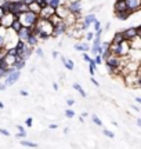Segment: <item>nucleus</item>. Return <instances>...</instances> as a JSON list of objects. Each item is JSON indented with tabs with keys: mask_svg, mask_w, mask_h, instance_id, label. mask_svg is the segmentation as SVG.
<instances>
[{
	"mask_svg": "<svg viewBox=\"0 0 141 149\" xmlns=\"http://www.w3.org/2000/svg\"><path fill=\"white\" fill-rule=\"evenodd\" d=\"M35 26L39 29V40H49L50 37L53 36V29H54V25L50 22V19H43V18H39V21L36 22Z\"/></svg>",
	"mask_w": 141,
	"mask_h": 149,
	"instance_id": "obj_1",
	"label": "nucleus"
},
{
	"mask_svg": "<svg viewBox=\"0 0 141 149\" xmlns=\"http://www.w3.org/2000/svg\"><path fill=\"white\" fill-rule=\"evenodd\" d=\"M18 19L21 21L22 26H29L32 28L36 25V22L39 21V14L36 13H33V11L28 10L25 13H21L20 15H18Z\"/></svg>",
	"mask_w": 141,
	"mask_h": 149,
	"instance_id": "obj_2",
	"label": "nucleus"
},
{
	"mask_svg": "<svg viewBox=\"0 0 141 149\" xmlns=\"http://www.w3.org/2000/svg\"><path fill=\"white\" fill-rule=\"evenodd\" d=\"M66 29H68V25L64 19H61L58 24L54 25V29H53V36L51 37H58V36H62L66 33Z\"/></svg>",
	"mask_w": 141,
	"mask_h": 149,
	"instance_id": "obj_3",
	"label": "nucleus"
},
{
	"mask_svg": "<svg viewBox=\"0 0 141 149\" xmlns=\"http://www.w3.org/2000/svg\"><path fill=\"white\" fill-rule=\"evenodd\" d=\"M20 77H21V70L15 69L14 72H11V73H8L7 76L4 77V83L7 84V87H10V86H14L20 80Z\"/></svg>",
	"mask_w": 141,
	"mask_h": 149,
	"instance_id": "obj_4",
	"label": "nucleus"
},
{
	"mask_svg": "<svg viewBox=\"0 0 141 149\" xmlns=\"http://www.w3.org/2000/svg\"><path fill=\"white\" fill-rule=\"evenodd\" d=\"M17 18L15 14H13V13H4L3 14V17L0 18V25L4 28H11V25H13V22H14V19Z\"/></svg>",
	"mask_w": 141,
	"mask_h": 149,
	"instance_id": "obj_5",
	"label": "nucleus"
},
{
	"mask_svg": "<svg viewBox=\"0 0 141 149\" xmlns=\"http://www.w3.org/2000/svg\"><path fill=\"white\" fill-rule=\"evenodd\" d=\"M105 66H107V68H122V66H123V65H122V57L112 54V55L105 61Z\"/></svg>",
	"mask_w": 141,
	"mask_h": 149,
	"instance_id": "obj_6",
	"label": "nucleus"
},
{
	"mask_svg": "<svg viewBox=\"0 0 141 149\" xmlns=\"http://www.w3.org/2000/svg\"><path fill=\"white\" fill-rule=\"evenodd\" d=\"M65 6L68 7V10L70 13H73V14L82 13V0H70L69 3H66Z\"/></svg>",
	"mask_w": 141,
	"mask_h": 149,
	"instance_id": "obj_7",
	"label": "nucleus"
},
{
	"mask_svg": "<svg viewBox=\"0 0 141 149\" xmlns=\"http://www.w3.org/2000/svg\"><path fill=\"white\" fill-rule=\"evenodd\" d=\"M126 3H127V8L131 14L141 10V0H126Z\"/></svg>",
	"mask_w": 141,
	"mask_h": 149,
	"instance_id": "obj_8",
	"label": "nucleus"
},
{
	"mask_svg": "<svg viewBox=\"0 0 141 149\" xmlns=\"http://www.w3.org/2000/svg\"><path fill=\"white\" fill-rule=\"evenodd\" d=\"M130 43L129 40H123V42L119 44V57H127L129 53H130Z\"/></svg>",
	"mask_w": 141,
	"mask_h": 149,
	"instance_id": "obj_9",
	"label": "nucleus"
},
{
	"mask_svg": "<svg viewBox=\"0 0 141 149\" xmlns=\"http://www.w3.org/2000/svg\"><path fill=\"white\" fill-rule=\"evenodd\" d=\"M53 14H55V8H53L51 6H46V7H43V8H42V11L39 13V18L49 19Z\"/></svg>",
	"mask_w": 141,
	"mask_h": 149,
	"instance_id": "obj_10",
	"label": "nucleus"
},
{
	"mask_svg": "<svg viewBox=\"0 0 141 149\" xmlns=\"http://www.w3.org/2000/svg\"><path fill=\"white\" fill-rule=\"evenodd\" d=\"M129 59L137 64H141V48H131L130 53H129Z\"/></svg>",
	"mask_w": 141,
	"mask_h": 149,
	"instance_id": "obj_11",
	"label": "nucleus"
},
{
	"mask_svg": "<svg viewBox=\"0 0 141 149\" xmlns=\"http://www.w3.org/2000/svg\"><path fill=\"white\" fill-rule=\"evenodd\" d=\"M31 33H32V29H31L29 26H22L21 29L17 32V35H18V39H20V40L27 42V39L31 36Z\"/></svg>",
	"mask_w": 141,
	"mask_h": 149,
	"instance_id": "obj_12",
	"label": "nucleus"
},
{
	"mask_svg": "<svg viewBox=\"0 0 141 149\" xmlns=\"http://www.w3.org/2000/svg\"><path fill=\"white\" fill-rule=\"evenodd\" d=\"M97 19V17L94 15L93 13H89L87 15L83 17V19H82V24H83V28H84V31H86L87 28L90 26L91 24H94V21Z\"/></svg>",
	"mask_w": 141,
	"mask_h": 149,
	"instance_id": "obj_13",
	"label": "nucleus"
},
{
	"mask_svg": "<svg viewBox=\"0 0 141 149\" xmlns=\"http://www.w3.org/2000/svg\"><path fill=\"white\" fill-rule=\"evenodd\" d=\"M123 32V36H125L126 40H131L133 37H136L138 35V31H137V26H130L125 29V31H122Z\"/></svg>",
	"mask_w": 141,
	"mask_h": 149,
	"instance_id": "obj_14",
	"label": "nucleus"
},
{
	"mask_svg": "<svg viewBox=\"0 0 141 149\" xmlns=\"http://www.w3.org/2000/svg\"><path fill=\"white\" fill-rule=\"evenodd\" d=\"M69 13H70V11L68 10V7H66L65 4H60L57 8H55V14L60 17V18H62V19H64V18H65Z\"/></svg>",
	"mask_w": 141,
	"mask_h": 149,
	"instance_id": "obj_15",
	"label": "nucleus"
},
{
	"mask_svg": "<svg viewBox=\"0 0 141 149\" xmlns=\"http://www.w3.org/2000/svg\"><path fill=\"white\" fill-rule=\"evenodd\" d=\"M114 10L115 13H119V11H127V3H126V0H116L114 4Z\"/></svg>",
	"mask_w": 141,
	"mask_h": 149,
	"instance_id": "obj_16",
	"label": "nucleus"
},
{
	"mask_svg": "<svg viewBox=\"0 0 141 149\" xmlns=\"http://www.w3.org/2000/svg\"><path fill=\"white\" fill-rule=\"evenodd\" d=\"M73 47H75V50H77V51H82V53H83V51H90V46H89V43L87 42H82V43H76L75 46H73Z\"/></svg>",
	"mask_w": 141,
	"mask_h": 149,
	"instance_id": "obj_17",
	"label": "nucleus"
},
{
	"mask_svg": "<svg viewBox=\"0 0 141 149\" xmlns=\"http://www.w3.org/2000/svg\"><path fill=\"white\" fill-rule=\"evenodd\" d=\"M39 43V37L35 35V33H31V36L27 39V44L28 46H31V47H36Z\"/></svg>",
	"mask_w": 141,
	"mask_h": 149,
	"instance_id": "obj_18",
	"label": "nucleus"
},
{
	"mask_svg": "<svg viewBox=\"0 0 141 149\" xmlns=\"http://www.w3.org/2000/svg\"><path fill=\"white\" fill-rule=\"evenodd\" d=\"M28 7H29V10L33 11V13H36V14H39V13L42 11V6L38 3V0H33L32 3L28 4Z\"/></svg>",
	"mask_w": 141,
	"mask_h": 149,
	"instance_id": "obj_19",
	"label": "nucleus"
},
{
	"mask_svg": "<svg viewBox=\"0 0 141 149\" xmlns=\"http://www.w3.org/2000/svg\"><path fill=\"white\" fill-rule=\"evenodd\" d=\"M131 15V13L129 10L127 11H119V13H115V17L118 18V19H120V21H126L129 17Z\"/></svg>",
	"mask_w": 141,
	"mask_h": 149,
	"instance_id": "obj_20",
	"label": "nucleus"
},
{
	"mask_svg": "<svg viewBox=\"0 0 141 149\" xmlns=\"http://www.w3.org/2000/svg\"><path fill=\"white\" fill-rule=\"evenodd\" d=\"M25 65H27V59L21 58V57H17V61H15V64H14V68H15V69H18V70L24 69Z\"/></svg>",
	"mask_w": 141,
	"mask_h": 149,
	"instance_id": "obj_21",
	"label": "nucleus"
},
{
	"mask_svg": "<svg viewBox=\"0 0 141 149\" xmlns=\"http://www.w3.org/2000/svg\"><path fill=\"white\" fill-rule=\"evenodd\" d=\"M131 48H141V37L137 35L136 37H133L131 40H129Z\"/></svg>",
	"mask_w": 141,
	"mask_h": 149,
	"instance_id": "obj_22",
	"label": "nucleus"
},
{
	"mask_svg": "<svg viewBox=\"0 0 141 149\" xmlns=\"http://www.w3.org/2000/svg\"><path fill=\"white\" fill-rule=\"evenodd\" d=\"M123 40H126V39H125V36H123V32L120 31V32H116V33H115L111 42H112V43H116V44H120V43L123 42Z\"/></svg>",
	"mask_w": 141,
	"mask_h": 149,
	"instance_id": "obj_23",
	"label": "nucleus"
},
{
	"mask_svg": "<svg viewBox=\"0 0 141 149\" xmlns=\"http://www.w3.org/2000/svg\"><path fill=\"white\" fill-rule=\"evenodd\" d=\"M61 61H62V64H64V66H65L68 70H73L75 69V62L72 61V59H66V58H61Z\"/></svg>",
	"mask_w": 141,
	"mask_h": 149,
	"instance_id": "obj_24",
	"label": "nucleus"
},
{
	"mask_svg": "<svg viewBox=\"0 0 141 149\" xmlns=\"http://www.w3.org/2000/svg\"><path fill=\"white\" fill-rule=\"evenodd\" d=\"M98 65L96 64V61H94V58H91L90 61H89V72H90V74L91 76H94V73H96V69H97Z\"/></svg>",
	"mask_w": 141,
	"mask_h": 149,
	"instance_id": "obj_25",
	"label": "nucleus"
},
{
	"mask_svg": "<svg viewBox=\"0 0 141 149\" xmlns=\"http://www.w3.org/2000/svg\"><path fill=\"white\" fill-rule=\"evenodd\" d=\"M21 28H22V24H21V21L18 19V17H17L15 19H14V22H13V25H11V29H13L14 32H18Z\"/></svg>",
	"mask_w": 141,
	"mask_h": 149,
	"instance_id": "obj_26",
	"label": "nucleus"
},
{
	"mask_svg": "<svg viewBox=\"0 0 141 149\" xmlns=\"http://www.w3.org/2000/svg\"><path fill=\"white\" fill-rule=\"evenodd\" d=\"M4 59H6V62L8 64V66H14V64H15V61H17V57L15 55H10V54H7Z\"/></svg>",
	"mask_w": 141,
	"mask_h": 149,
	"instance_id": "obj_27",
	"label": "nucleus"
},
{
	"mask_svg": "<svg viewBox=\"0 0 141 149\" xmlns=\"http://www.w3.org/2000/svg\"><path fill=\"white\" fill-rule=\"evenodd\" d=\"M112 55V53H111V50H109V47H107V48H104V51H103V54H101V57H103V59H104V62L107 61V59L109 58Z\"/></svg>",
	"mask_w": 141,
	"mask_h": 149,
	"instance_id": "obj_28",
	"label": "nucleus"
},
{
	"mask_svg": "<svg viewBox=\"0 0 141 149\" xmlns=\"http://www.w3.org/2000/svg\"><path fill=\"white\" fill-rule=\"evenodd\" d=\"M73 88H75V90L77 91V93H79V94H80V95L83 97V98L86 97V93H84V90L82 88V86L79 84V83H75V84H73Z\"/></svg>",
	"mask_w": 141,
	"mask_h": 149,
	"instance_id": "obj_29",
	"label": "nucleus"
},
{
	"mask_svg": "<svg viewBox=\"0 0 141 149\" xmlns=\"http://www.w3.org/2000/svg\"><path fill=\"white\" fill-rule=\"evenodd\" d=\"M21 145L28 146V148H38V144L36 142H31V141H21Z\"/></svg>",
	"mask_w": 141,
	"mask_h": 149,
	"instance_id": "obj_30",
	"label": "nucleus"
},
{
	"mask_svg": "<svg viewBox=\"0 0 141 149\" xmlns=\"http://www.w3.org/2000/svg\"><path fill=\"white\" fill-rule=\"evenodd\" d=\"M49 19H50V22H51L53 25H55V24H58V22H60L61 19H62V18H60V17L57 15V14H53V15L50 17Z\"/></svg>",
	"mask_w": 141,
	"mask_h": 149,
	"instance_id": "obj_31",
	"label": "nucleus"
},
{
	"mask_svg": "<svg viewBox=\"0 0 141 149\" xmlns=\"http://www.w3.org/2000/svg\"><path fill=\"white\" fill-rule=\"evenodd\" d=\"M47 3H49V6H51L53 8H57V7L61 4V0H47Z\"/></svg>",
	"mask_w": 141,
	"mask_h": 149,
	"instance_id": "obj_32",
	"label": "nucleus"
},
{
	"mask_svg": "<svg viewBox=\"0 0 141 149\" xmlns=\"http://www.w3.org/2000/svg\"><path fill=\"white\" fill-rule=\"evenodd\" d=\"M94 61H96V64L97 65H101L104 62L103 57H101V54H97V55H94Z\"/></svg>",
	"mask_w": 141,
	"mask_h": 149,
	"instance_id": "obj_33",
	"label": "nucleus"
},
{
	"mask_svg": "<svg viewBox=\"0 0 141 149\" xmlns=\"http://www.w3.org/2000/svg\"><path fill=\"white\" fill-rule=\"evenodd\" d=\"M91 119H93V123H94V124H97V126H100V127L103 126V122H101V120H100V119H98L96 115H93Z\"/></svg>",
	"mask_w": 141,
	"mask_h": 149,
	"instance_id": "obj_34",
	"label": "nucleus"
},
{
	"mask_svg": "<svg viewBox=\"0 0 141 149\" xmlns=\"http://www.w3.org/2000/svg\"><path fill=\"white\" fill-rule=\"evenodd\" d=\"M65 116L68 119H72V117H75V112L72 111V109H66L65 111Z\"/></svg>",
	"mask_w": 141,
	"mask_h": 149,
	"instance_id": "obj_35",
	"label": "nucleus"
},
{
	"mask_svg": "<svg viewBox=\"0 0 141 149\" xmlns=\"http://www.w3.org/2000/svg\"><path fill=\"white\" fill-rule=\"evenodd\" d=\"M7 54H10V55H18V51H17V47H11L7 50Z\"/></svg>",
	"mask_w": 141,
	"mask_h": 149,
	"instance_id": "obj_36",
	"label": "nucleus"
},
{
	"mask_svg": "<svg viewBox=\"0 0 141 149\" xmlns=\"http://www.w3.org/2000/svg\"><path fill=\"white\" fill-rule=\"evenodd\" d=\"M6 55H7V48H6V47L0 48V59H4Z\"/></svg>",
	"mask_w": 141,
	"mask_h": 149,
	"instance_id": "obj_37",
	"label": "nucleus"
},
{
	"mask_svg": "<svg viewBox=\"0 0 141 149\" xmlns=\"http://www.w3.org/2000/svg\"><path fill=\"white\" fill-rule=\"evenodd\" d=\"M103 133H104V135H107L109 138H115V134L112 131H109V130H103Z\"/></svg>",
	"mask_w": 141,
	"mask_h": 149,
	"instance_id": "obj_38",
	"label": "nucleus"
},
{
	"mask_svg": "<svg viewBox=\"0 0 141 149\" xmlns=\"http://www.w3.org/2000/svg\"><path fill=\"white\" fill-rule=\"evenodd\" d=\"M93 39H94V33H93V32H87L86 33V42H91Z\"/></svg>",
	"mask_w": 141,
	"mask_h": 149,
	"instance_id": "obj_39",
	"label": "nucleus"
},
{
	"mask_svg": "<svg viewBox=\"0 0 141 149\" xmlns=\"http://www.w3.org/2000/svg\"><path fill=\"white\" fill-rule=\"evenodd\" d=\"M6 47V36L3 35H0V48Z\"/></svg>",
	"mask_w": 141,
	"mask_h": 149,
	"instance_id": "obj_40",
	"label": "nucleus"
},
{
	"mask_svg": "<svg viewBox=\"0 0 141 149\" xmlns=\"http://www.w3.org/2000/svg\"><path fill=\"white\" fill-rule=\"evenodd\" d=\"M0 134H1V135H6V137H10V131L6 130V128H0Z\"/></svg>",
	"mask_w": 141,
	"mask_h": 149,
	"instance_id": "obj_41",
	"label": "nucleus"
},
{
	"mask_svg": "<svg viewBox=\"0 0 141 149\" xmlns=\"http://www.w3.org/2000/svg\"><path fill=\"white\" fill-rule=\"evenodd\" d=\"M15 137L17 138H25V137H27V133H25V131H18Z\"/></svg>",
	"mask_w": 141,
	"mask_h": 149,
	"instance_id": "obj_42",
	"label": "nucleus"
},
{
	"mask_svg": "<svg viewBox=\"0 0 141 149\" xmlns=\"http://www.w3.org/2000/svg\"><path fill=\"white\" fill-rule=\"evenodd\" d=\"M25 124H27L28 127H32V124H33V119H32V117H28L27 120H25Z\"/></svg>",
	"mask_w": 141,
	"mask_h": 149,
	"instance_id": "obj_43",
	"label": "nucleus"
},
{
	"mask_svg": "<svg viewBox=\"0 0 141 149\" xmlns=\"http://www.w3.org/2000/svg\"><path fill=\"white\" fill-rule=\"evenodd\" d=\"M82 57H83V59H84V61H86V62H89V61H90V55H89V54L86 53V51H83V54H82Z\"/></svg>",
	"mask_w": 141,
	"mask_h": 149,
	"instance_id": "obj_44",
	"label": "nucleus"
},
{
	"mask_svg": "<svg viewBox=\"0 0 141 149\" xmlns=\"http://www.w3.org/2000/svg\"><path fill=\"white\" fill-rule=\"evenodd\" d=\"M35 53H36V55H38V57H43V55H44L43 50H42V48H40V47H38V48H36V51H35Z\"/></svg>",
	"mask_w": 141,
	"mask_h": 149,
	"instance_id": "obj_45",
	"label": "nucleus"
},
{
	"mask_svg": "<svg viewBox=\"0 0 141 149\" xmlns=\"http://www.w3.org/2000/svg\"><path fill=\"white\" fill-rule=\"evenodd\" d=\"M93 25H94V31H97V29H100V28H101V24H100V21H97V19L94 21V24H93Z\"/></svg>",
	"mask_w": 141,
	"mask_h": 149,
	"instance_id": "obj_46",
	"label": "nucleus"
},
{
	"mask_svg": "<svg viewBox=\"0 0 141 149\" xmlns=\"http://www.w3.org/2000/svg\"><path fill=\"white\" fill-rule=\"evenodd\" d=\"M7 90V84L6 83H0V91H6Z\"/></svg>",
	"mask_w": 141,
	"mask_h": 149,
	"instance_id": "obj_47",
	"label": "nucleus"
},
{
	"mask_svg": "<svg viewBox=\"0 0 141 149\" xmlns=\"http://www.w3.org/2000/svg\"><path fill=\"white\" fill-rule=\"evenodd\" d=\"M73 104H75V101H73V100H68V101H66V105H68V107H72Z\"/></svg>",
	"mask_w": 141,
	"mask_h": 149,
	"instance_id": "obj_48",
	"label": "nucleus"
},
{
	"mask_svg": "<svg viewBox=\"0 0 141 149\" xmlns=\"http://www.w3.org/2000/svg\"><path fill=\"white\" fill-rule=\"evenodd\" d=\"M20 94H21V95H24V97L29 95V94H28V91H25V90H21V91H20Z\"/></svg>",
	"mask_w": 141,
	"mask_h": 149,
	"instance_id": "obj_49",
	"label": "nucleus"
},
{
	"mask_svg": "<svg viewBox=\"0 0 141 149\" xmlns=\"http://www.w3.org/2000/svg\"><path fill=\"white\" fill-rule=\"evenodd\" d=\"M57 127H58L57 124H50V126H49V128H50V130H55V128H57Z\"/></svg>",
	"mask_w": 141,
	"mask_h": 149,
	"instance_id": "obj_50",
	"label": "nucleus"
},
{
	"mask_svg": "<svg viewBox=\"0 0 141 149\" xmlns=\"http://www.w3.org/2000/svg\"><path fill=\"white\" fill-rule=\"evenodd\" d=\"M91 83H93L94 86H98V81H97L96 79H94V77H91Z\"/></svg>",
	"mask_w": 141,
	"mask_h": 149,
	"instance_id": "obj_51",
	"label": "nucleus"
},
{
	"mask_svg": "<svg viewBox=\"0 0 141 149\" xmlns=\"http://www.w3.org/2000/svg\"><path fill=\"white\" fill-rule=\"evenodd\" d=\"M17 128H18V131H25L24 126H17Z\"/></svg>",
	"mask_w": 141,
	"mask_h": 149,
	"instance_id": "obj_52",
	"label": "nucleus"
},
{
	"mask_svg": "<svg viewBox=\"0 0 141 149\" xmlns=\"http://www.w3.org/2000/svg\"><path fill=\"white\" fill-rule=\"evenodd\" d=\"M131 108H133V109H134V111H136V112H140V108H138V107H136V105H131Z\"/></svg>",
	"mask_w": 141,
	"mask_h": 149,
	"instance_id": "obj_53",
	"label": "nucleus"
},
{
	"mask_svg": "<svg viewBox=\"0 0 141 149\" xmlns=\"http://www.w3.org/2000/svg\"><path fill=\"white\" fill-rule=\"evenodd\" d=\"M98 8H100V6H98V7H93V8H90V13H94V11L98 10Z\"/></svg>",
	"mask_w": 141,
	"mask_h": 149,
	"instance_id": "obj_54",
	"label": "nucleus"
},
{
	"mask_svg": "<svg viewBox=\"0 0 141 149\" xmlns=\"http://www.w3.org/2000/svg\"><path fill=\"white\" fill-rule=\"evenodd\" d=\"M3 14H4V10H3V8H1V6H0V18L3 17Z\"/></svg>",
	"mask_w": 141,
	"mask_h": 149,
	"instance_id": "obj_55",
	"label": "nucleus"
},
{
	"mask_svg": "<svg viewBox=\"0 0 141 149\" xmlns=\"http://www.w3.org/2000/svg\"><path fill=\"white\" fill-rule=\"evenodd\" d=\"M137 87H141V77H138V80H137Z\"/></svg>",
	"mask_w": 141,
	"mask_h": 149,
	"instance_id": "obj_56",
	"label": "nucleus"
},
{
	"mask_svg": "<svg viewBox=\"0 0 141 149\" xmlns=\"http://www.w3.org/2000/svg\"><path fill=\"white\" fill-rule=\"evenodd\" d=\"M137 126L141 128V119H137Z\"/></svg>",
	"mask_w": 141,
	"mask_h": 149,
	"instance_id": "obj_57",
	"label": "nucleus"
},
{
	"mask_svg": "<svg viewBox=\"0 0 141 149\" xmlns=\"http://www.w3.org/2000/svg\"><path fill=\"white\" fill-rule=\"evenodd\" d=\"M136 101H137V102H138V104H140V105H141V97H136Z\"/></svg>",
	"mask_w": 141,
	"mask_h": 149,
	"instance_id": "obj_58",
	"label": "nucleus"
},
{
	"mask_svg": "<svg viewBox=\"0 0 141 149\" xmlns=\"http://www.w3.org/2000/svg\"><path fill=\"white\" fill-rule=\"evenodd\" d=\"M57 57H58V53H57V51H54V53H53V58H57Z\"/></svg>",
	"mask_w": 141,
	"mask_h": 149,
	"instance_id": "obj_59",
	"label": "nucleus"
},
{
	"mask_svg": "<svg viewBox=\"0 0 141 149\" xmlns=\"http://www.w3.org/2000/svg\"><path fill=\"white\" fill-rule=\"evenodd\" d=\"M53 88H54V90H58V84H57V83H54V84H53Z\"/></svg>",
	"mask_w": 141,
	"mask_h": 149,
	"instance_id": "obj_60",
	"label": "nucleus"
},
{
	"mask_svg": "<svg viewBox=\"0 0 141 149\" xmlns=\"http://www.w3.org/2000/svg\"><path fill=\"white\" fill-rule=\"evenodd\" d=\"M79 122H80V123H84V117L80 116V117H79Z\"/></svg>",
	"mask_w": 141,
	"mask_h": 149,
	"instance_id": "obj_61",
	"label": "nucleus"
},
{
	"mask_svg": "<svg viewBox=\"0 0 141 149\" xmlns=\"http://www.w3.org/2000/svg\"><path fill=\"white\" fill-rule=\"evenodd\" d=\"M109 26H111V24H109V22H108V24H107V26H105V31H108V29H109Z\"/></svg>",
	"mask_w": 141,
	"mask_h": 149,
	"instance_id": "obj_62",
	"label": "nucleus"
},
{
	"mask_svg": "<svg viewBox=\"0 0 141 149\" xmlns=\"http://www.w3.org/2000/svg\"><path fill=\"white\" fill-rule=\"evenodd\" d=\"M4 108V105H3V102H0V109H3Z\"/></svg>",
	"mask_w": 141,
	"mask_h": 149,
	"instance_id": "obj_63",
	"label": "nucleus"
},
{
	"mask_svg": "<svg viewBox=\"0 0 141 149\" xmlns=\"http://www.w3.org/2000/svg\"><path fill=\"white\" fill-rule=\"evenodd\" d=\"M17 1H22V3H25V0H17Z\"/></svg>",
	"mask_w": 141,
	"mask_h": 149,
	"instance_id": "obj_64",
	"label": "nucleus"
}]
</instances>
